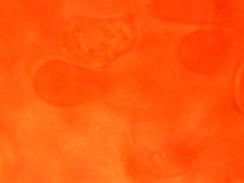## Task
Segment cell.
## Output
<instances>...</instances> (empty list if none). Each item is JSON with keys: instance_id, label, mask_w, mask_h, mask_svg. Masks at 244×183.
<instances>
[{"instance_id": "1", "label": "cell", "mask_w": 244, "mask_h": 183, "mask_svg": "<svg viewBox=\"0 0 244 183\" xmlns=\"http://www.w3.org/2000/svg\"><path fill=\"white\" fill-rule=\"evenodd\" d=\"M217 12L223 15H229L231 13V7L226 0H217L216 3Z\"/></svg>"}, {"instance_id": "2", "label": "cell", "mask_w": 244, "mask_h": 183, "mask_svg": "<svg viewBox=\"0 0 244 183\" xmlns=\"http://www.w3.org/2000/svg\"><path fill=\"white\" fill-rule=\"evenodd\" d=\"M233 108L236 111H239V110L238 109V107H236V105L235 104H233Z\"/></svg>"}]
</instances>
